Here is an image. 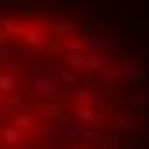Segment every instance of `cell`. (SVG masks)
Returning a JSON list of instances; mask_svg holds the SVG:
<instances>
[{
    "label": "cell",
    "mask_w": 149,
    "mask_h": 149,
    "mask_svg": "<svg viewBox=\"0 0 149 149\" xmlns=\"http://www.w3.org/2000/svg\"><path fill=\"white\" fill-rule=\"evenodd\" d=\"M0 149H149V38L101 0H0Z\"/></svg>",
    "instance_id": "cell-1"
}]
</instances>
